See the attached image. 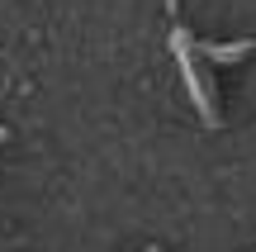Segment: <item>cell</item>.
Wrapping results in <instances>:
<instances>
[{"mask_svg": "<svg viewBox=\"0 0 256 252\" xmlns=\"http://www.w3.org/2000/svg\"><path fill=\"white\" fill-rule=\"evenodd\" d=\"M0 143H5V129H0Z\"/></svg>", "mask_w": 256, "mask_h": 252, "instance_id": "cell-2", "label": "cell"}, {"mask_svg": "<svg viewBox=\"0 0 256 252\" xmlns=\"http://www.w3.org/2000/svg\"><path fill=\"white\" fill-rule=\"evenodd\" d=\"M194 53L214 57V62H238V57L256 53V43H252V38H247V43H194Z\"/></svg>", "mask_w": 256, "mask_h": 252, "instance_id": "cell-1", "label": "cell"}]
</instances>
